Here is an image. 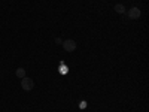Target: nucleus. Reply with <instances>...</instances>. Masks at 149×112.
<instances>
[{
	"instance_id": "nucleus-1",
	"label": "nucleus",
	"mask_w": 149,
	"mask_h": 112,
	"mask_svg": "<svg viewBox=\"0 0 149 112\" xmlns=\"http://www.w3.org/2000/svg\"><path fill=\"white\" fill-rule=\"evenodd\" d=\"M33 87H34V81H33L31 78L24 76V78L21 79V88H22L24 91H30V90H33Z\"/></svg>"
},
{
	"instance_id": "nucleus-2",
	"label": "nucleus",
	"mask_w": 149,
	"mask_h": 112,
	"mask_svg": "<svg viewBox=\"0 0 149 112\" xmlns=\"http://www.w3.org/2000/svg\"><path fill=\"white\" fill-rule=\"evenodd\" d=\"M63 48H64V51L67 52H73L74 49H76V42H74L73 39H67V41H63Z\"/></svg>"
},
{
	"instance_id": "nucleus-3",
	"label": "nucleus",
	"mask_w": 149,
	"mask_h": 112,
	"mask_svg": "<svg viewBox=\"0 0 149 112\" xmlns=\"http://www.w3.org/2000/svg\"><path fill=\"white\" fill-rule=\"evenodd\" d=\"M140 15H142V10H140L139 8L134 6V8L128 9V18H131V20H139Z\"/></svg>"
},
{
	"instance_id": "nucleus-4",
	"label": "nucleus",
	"mask_w": 149,
	"mask_h": 112,
	"mask_svg": "<svg viewBox=\"0 0 149 112\" xmlns=\"http://www.w3.org/2000/svg\"><path fill=\"white\" fill-rule=\"evenodd\" d=\"M17 76H18L19 79H22L24 76H26V69H22V67H18V69H17Z\"/></svg>"
},
{
	"instance_id": "nucleus-5",
	"label": "nucleus",
	"mask_w": 149,
	"mask_h": 112,
	"mask_svg": "<svg viewBox=\"0 0 149 112\" xmlns=\"http://www.w3.org/2000/svg\"><path fill=\"white\" fill-rule=\"evenodd\" d=\"M115 10L118 12V14H124V12H125V8H124V5L118 3V5H115Z\"/></svg>"
},
{
	"instance_id": "nucleus-6",
	"label": "nucleus",
	"mask_w": 149,
	"mask_h": 112,
	"mask_svg": "<svg viewBox=\"0 0 149 112\" xmlns=\"http://www.w3.org/2000/svg\"><path fill=\"white\" fill-rule=\"evenodd\" d=\"M55 43H58V45H60V43H63V41H61L60 37H57V39H55Z\"/></svg>"
}]
</instances>
